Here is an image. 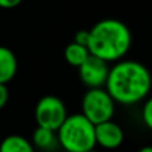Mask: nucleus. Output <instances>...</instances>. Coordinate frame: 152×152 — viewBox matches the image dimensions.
<instances>
[{"label":"nucleus","mask_w":152,"mask_h":152,"mask_svg":"<svg viewBox=\"0 0 152 152\" xmlns=\"http://www.w3.org/2000/svg\"><path fill=\"white\" fill-rule=\"evenodd\" d=\"M152 88V75L143 63L121 60L111 67L105 89L115 103L132 105L147 99Z\"/></svg>","instance_id":"1"},{"label":"nucleus","mask_w":152,"mask_h":152,"mask_svg":"<svg viewBox=\"0 0 152 152\" xmlns=\"http://www.w3.org/2000/svg\"><path fill=\"white\" fill-rule=\"evenodd\" d=\"M88 50L91 55L107 61L118 63L128 53L132 44V34L128 26L118 19H103L91 29Z\"/></svg>","instance_id":"2"},{"label":"nucleus","mask_w":152,"mask_h":152,"mask_svg":"<svg viewBox=\"0 0 152 152\" xmlns=\"http://www.w3.org/2000/svg\"><path fill=\"white\" fill-rule=\"evenodd\" d=\"M58 137L66 152H88L96 147L95 126L83 113L69 115L58 131Z\"/></svg>","instance_id":"3"},{"label":"nucleus","mask_w":152,"mask_h":152,"mask_svg":"<svg viewBox=\"0 0 152 152\" xmlns=\"http://www.w3.org/2000/svg\"><path fill=\"white\" fill-rule=\"evenodd\" d=\"M115 100L105 88L88 89L81 99V112L94 126L112 120L115 115Z\"/></svg>","instance_id":"4"},{"label":"nucleus","mask_w":152,"mask_h":152,"mask_svg":"<svg viewBox=\"0 0 152 152\" xmlns=\"http://www.w3.org/2000/svg\"><path fill=\"white\" fill-rule=\"evenodd\" d=\"M68 116L64 102L55 95L43 96L35 107V120L37 127L48 128L55 132L60 129Z\"/></svg>","instance_id":"5"},{"label":"nucleus","mask_w":152,"mask_h":152,"mask_svg":"<svg viewBox=\"0 0 152 152\" xmlns=\"http://www.w3.org/2000/svg\"><path fill=\"white\" fill-rule=\"evenodd\" d=\"M77 69L79 77L83 81V84L88 87V89L105 88V84H107L111 71L107 61L91 55L86 60V63Z\"/></svg>","instance_id":"6"},{"label":"nucleus","mask_w":152,"mask_h":152,"mask_svg":"<svg viewBox=\"0 0 152 152\" xmlns=\"http://www.w3.org/2000/svg\"><path fill=\"white\" fill-rule=\"evenodd\" d=\"M95 135H96V144L107 150H115L120 147L124 142L123 128L113 120L95 126Z\"/></svg>","instance_id":"7"},{"label":"nucleus","mask_w":152,"mask_h":152,"mask_svg":"<svg viewBox=\"0 0 152 152\" xmlns=\"http://www.w3.org/2000/svg\"><path fill=\"white\" fill-rule=\"evenodd\" d=\"M18 59L12 50L0 45V84L7 86L18 72Z\"/></svg>","instance_id":"8"},{"label":"nucleus","mask_w":152,"mask_h":152,"mask_svg":"<svg viewBox=\"0 0 152 152\" xmlns=\"http://www.w3.org/2000/svg\"><path fill=\"white\" fill-rule=\"evenodd\" d=\"M32 144H34V147L42 151L56 150L58 145H60L58 132L51 131L48 128H43V127H37L32 134Z\"/></svg>","instance_id":"9"},{"label":"nucleus","mask_w":152,"mask_h":152,"mask_svg":"<svg viewBox=\"0 0 152 152\" xmlns=\"http://www.w3.org/2000/svg\"><path fill=\"white\" fill-rule=\"evenodd\" d=\"M0 152H35V147L21 135H8L0 143Z\"/></svg>","instance_id":"10"},{"label":"nucleus","mask_w":152,"mask_h":152,"mask_svg":"<svg viewBox=\"0 0 152 152\" xmlns=\"http://www.w3.org/2000/svg\"><path fill=\"white\" fill-rule=\"evenodd\" d=\"M89 56H91V52H89L88 47L80 45L75 42L69 43L66 47V50H64V59H66V61L69 66L76 67V68H80Z\"/></svg>","instance_id":"11"},{"label":"nucleus","mask_w":152,"mask_h":152,"mask_svg":"<svg viewBox=\"0 0 152 152\" xmlns=\"http://www.w3.org/2000/svg\"><path fill=\"white\" fill-rule=\"evenodd\" d=\"M142 120L144 126L152 131V96L144 102L142 108Z\"/></svg>","instance_id":"12"},{"label":"nucleus","mask_w":152,"mask_h":152,"mask_svg":"<svg viewBox=\"0 0 152 152\" xmlns=\"http://www.w3.org/2000/svg\"><path fill=\"white\" fill-rule=\"evenodd\" d=\"M89 40H91V32H89V29H80V31L76 32V35L74 37L75 43L84 45V47H88L89 45Z\"/></svg>","instance_id":"13"},{"label":"nucleus","mask_w":152,"mask_h":152,"mask_svg":"<svg viewBox=\"0 0 152 152\" xmlns=\"http://www.w3.org/2000/svg\"><path fill=\"white\" fill-rule=\"evenodd\" d=\"M8 99H10V91L5 84H0V110L7 105Z\"/></svg>","instance_id":"14"},{"label":"nucleus","mask_w":152,"mask_h":152,"mask_svg":"<svg viewBox=\"0 0 152 152\" xmlns=\"http://www.w3.org/2000/svg\"><path fill=\"white\" fill-rule=\"evenodd\" d=\"M18 5H20V0H0V8L4 10H12Z\"/></svg>","instance_id":"15"},{"label":"nucleus","mask_w":152,"mask_h":152,"mask_svg":"<svg viewBox=\"0 0 152 152\" xmlns=\"http://www.w3.org/2000/svg\"><path fill=\"white\" fill-rule=\"evenodd\" d=\"M137 152H152V145H144V147H142Z\"/></svg>","instance_id":"16"},{"label":"nucleus","mask_w":152,"mask_h":152,"mask_svg":"<svg viewBox=\"0 0 152 152\" xmlns=\"http://www.w3.org/2000/svg\"><path fill=\"white\" fill-rule=\"evenodd\" d=\"M88 152H99V151H96V150H92V151H88Z\"/></svg>","instance_id":"17"}]
</instances>
